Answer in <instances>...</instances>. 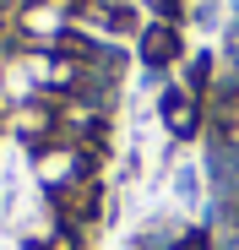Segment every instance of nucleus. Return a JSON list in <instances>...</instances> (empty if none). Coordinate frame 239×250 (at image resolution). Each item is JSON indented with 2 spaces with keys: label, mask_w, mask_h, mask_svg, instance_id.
<instances>
[{
  "label": "nucleus",
  "mask_w": 239,
  "mask_h": 250,
  "mask_svg": "<svg viewBox=\"0 0 239 250\" xmlns=\"http://www.w3.org/2000/svg\"><path fill=\"white\" fill-rule=\"evenodd\" d=\"M87 174H103V169L82 147H71V142H49V147L33 152V180L44 185V196H55V190H65L76 180H87Z\"/></svg>",
  "instance_id": "1"
},
{
  "label": "nucleus",
  "mask_w": 239,
  "mask_h": 250,
  "mask_svg": "<svg viewBox=\"0 0 239 250\" xmlns=\"http://www.w3.org/2000/svg\"><path fill=\"white\" fill-rule=\"evenodd\" d=\"M158 120L169 125L174 142H207V104L190 98L179 82H169V87H158Z\"/></svg>",
  "instance_id": "2"
},
{
  "label": "nucleus",
  "mask_w": 239,
  "mask_h": 250,
  "mask_svg": "<svg viewBox=\"0 0 239 250\" xmlns=\"http://www.w3.org/2000/svg\"><path fill=\"white\" fill-rule=\"evenodd\" d=\"M11 136L27 147V152H38V147H49V142H60V109H55V98H27V104H11Z\"/></svg>",
  "instance_id": "3"
},
{
  "label": "nucleus",
  "mask_w": 239,
  "mask_h": 250,
  "mask_svg": "<svg viewBox=\"0 0 239 250\" xmlns=\"http://www.w3.org/2000/svg\"><path fill=\"white\" fill-rule=\"evenodd\" d=\"M136 60L163 76L169 65H185V27H169V22H141L136 33Z\"/></svg>",
  "instance_id": "4"
},
{
  "label": "nucleus",
  "mask_w": 239,
  "mask_h": 250,
  "mask_svg": "<svg viewBox=\"0 0 239 250\" xmlns=\"http://www.w3.org/2000/svg\"><path fill=\"white\" fill-rule=\"evenodd\" d=\"M179 87L190 93V98H201L207 104V93L218 87V55H185V71H179Z\"/></svg>",
  "instance_id": "5"
},
{
  "label": "nucleus",
  "mask_w": 239,
  "mask_h": 250,
  "mask_svg": "<svg viewBox=\"0 0 239 250\" xmlns=\"http://www.w3.org/2000/svg\"><path fill=\"white\" fill-rule=\"evenodd\" d=\"M174 196H179V207H196L207 196V174L196 169V163H179V169H174Z\"/></svg>",
  "instance_id": "6"
},
{
  "label": "nucleus",
  "mask_w": 239,
  "mask_h": 250,
  "mask_svg": "<svg viewBox=\"0 0 239 250\" xmlns=\"http://www.w3.org/2000/svg\"><path fill=\"white\" fill-rule=\"evenodd\" d=\"M147 17L169 22V27H185L190 22V0H147Z\"/></svg>",
  "instance_id": "7"
},
{
  "label": "nucleus",
  "mask_w": 239,
  "mask_h": 250,
  "mask_svg": "<svg viewBox=\"0 0 239 250\" xmlns=\"http://www.w3.org/2000/svg\"><path fill=\"white\" fill-rule=\"evenodd\" d=\"M174 250H218V239H212V229H207V223H196V229H179Z\"/></svg>",
  "instance_id": "8"
},
{
  "label": "nucleus",
  "mask_w": 239,
  "mask_h": 250,
  "mask_svg": "<svg viewBox=\"0 0 239 250\" xmlns=\"http://www.w3.org/2000/svg\"><path fill=\"white\" fill-rule=\"evenodd\" d=\"M44 250H87V234H82V229H71V223H60V234H55Z\"/></svg>",
  "instance_id": "9"
},
{
  "label": "nucleus",
  "mask_w": 239,
  "mask_h": 250,
  "mask_svg": "<svg viewBox=\"0 0 239 250\" xmlns=\"http://www.w3.org/2000/svg\"><path fill=\"white\" fill-rule=\"evenodd\" d=\"M131 250H136V245H131Z\"/></svg>",
  "instance_id": "10"
}]
</instances>
